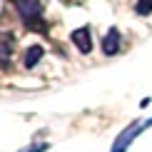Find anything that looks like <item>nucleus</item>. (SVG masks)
<instances>
[{
    "mask_svg": "<svg viewBox=\"0 0 152 152\" xmlns=\"http://www.w3.org/2000/svg\"><path fill=\"white\" fill-rule=\"evenodd\" d=\"M120 48H122V35H120L117 28H110V30H107V35L102 37V55L112 58V55L120 53Z\"/></svg>",
    "mask_w": 152,
    "mask_h": 152,
    "instance_id": "obj_3",
    "label": "nucleus"
},
{
    "mask_svg": "<svg viewBox=\"0 0 152 152\" xmlns=\"http://www.w3.org/2000/svg\"><path fill=\"white\" fill-rule=\"evenodd\" d=\"M15 12L20 18V23L28 30H45L42 23V3L40 0H12Z\"/></svg>",
    "mask_w": 152,
    "mask_h": 152,
    "instance_id": "obj_1",
    "label": "nucleus"
},
{
    "mask_svg": "<svg viewBox=\"0 0 152 152\" xmlns=\"http://www.w3.org/2000/svg\"><path fill=\"white\" fill-rule=\"evenodd\" d=\"M135 12H137L140 18L152 15V0H137V3H135Z\"/></svg>",
    "mask_w": 152,
    "mask_h": 152,
    "instance_id": "obj_7",
    "label": "nucleus"
},
{
    "mask_svg": "<svg viewBox=\"0 0 152 152\" xmlns=\"http://www.w3.org/2000/svg\"><path fill=\"white\" fill-rule=\"evenodd\" d=\"M12 48H15V37L10 33H0V65H8L12 58Z\"/></svg>",
    "mask_w": 152,
    "mask_h": 152,
    "instance_id": "obj_5",
    "label": "nucleus"
},
{
    "mask_svg": "<svg viewBox=\"0 0 152 152\" xmlns=\"http://www.w3.org/2000/svg\"><path fill=\"white\" fill-rule=\"evenodd\" d=\"M72 45L80 50L82 55H90L92 53V37H90V28H77V30H72Z\"/></svg>",
    "mask_w": 152,
    "mask_h": 152,
    "instance_id": "obj_4",
    "label": "nucleus"
},
{
    "mask_svg": "<svg viewBox=\"0 0 152 152\" xmlns=\"http://www.w3.org/2000/svg\"><path fill=\"white\" fill-rule=\"evenodd\" d=\"M147 127H152V120H147V122H142V120H132L127 127H125V130L115 137V142H112V150H110V152H127L130 145L135 142Z\"/></svg>",
    "mask_w": 152,
    "mask_h": 152,
    "instance_id": "obj_2",
    "label": "nucleus"
},
{
    "mask_svg": "<svg viewBox=\"0 0 152 152\" xmlns=\"http://www.w3.org/2000/svg\"><path fill=\"white\" fill-rule=\"evenodd\" d=\"M50 147L48 142H40V145H33V147H28V150H20V152H45Z\"/></svg>",
    "mask_w": 152,
    "mask_h": 152,
    "instance_id": "obj_8",
    "label": "nucleus"
},
{
    "mask_svg": "<svg viewBox=\"0 0 152 152\" xmlns=\"http://www.w3.org/2000/svg\"><path fill=\"white\" fill-rule=\"evenodd\" d=\"M42 55H45V48H42V45H30V48H28V53H25V60H23V65L28 67V70H33V67L37 65V62L42 60Z\"/></svg>",
    "mask_w": 152,
    "mask_h": 152,
    "instance_id": "obj_6",
    "label": "nucleus"
}]
</instances>
